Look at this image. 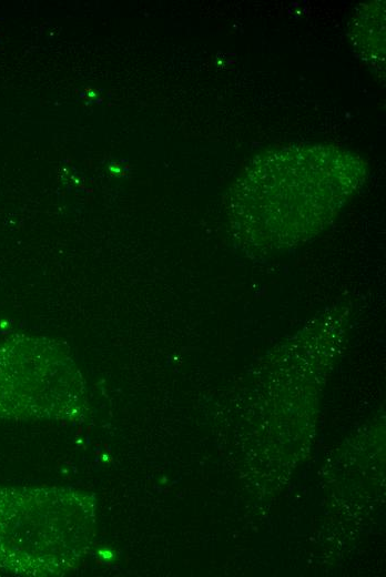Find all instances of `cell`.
Here are the masks:
<instances>
[{"label":"cell","instance_id":"6da1fadb","mask_svg":"<svg viewBox=\"0 0 386 577\" xmlns=\"http://www.w3.org/2000/svg\"><path fill=\"white\" fill-rule=\"evenodd\" d=\"M18 509L7 511L6 549L30 575L73 572L93 548L97 505L93 494L73 489L26 492Z\"/></svg>","mask_w":386,"mask_h":577},{"label":"cell","instance_id":"7a4b0ae2","mask_svg":"<svg viewBox=\"0 0 386 577\" xmlns=\"http://www.w3.org/2000/svg\"><path fill=\"white\" fill-rule=\"evenodd\" d=\"M384 14V3L364 6L352 28L354 47H357L365 62L378 70L384 69Z\"/></svg>","mask_w":386,"mask_h":577}]
</instances>
